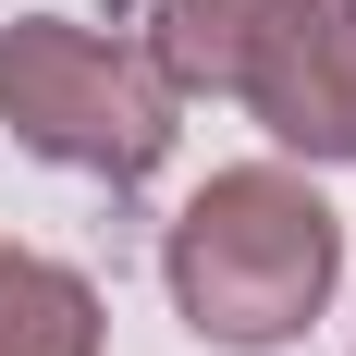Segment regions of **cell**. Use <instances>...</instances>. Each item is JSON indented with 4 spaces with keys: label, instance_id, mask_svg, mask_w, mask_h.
I'll list each match as a JSON object with an SVG mask.
<instances>
[{
    "label": "cell",
    "instance_id": "obj_2",
    "mask_svg": "<svg viewBox=\"0 0 356 356\" xmlns=\"http://www.w3.org/2000/svg\"><path fill=\"white\" fill-rule=\"evenodd\" d=\"M0 123L49 160V172H86V184H147L172 160V86L147 74V49L99 25H62V13H25L0 25Z\"/></svg>",
    "mask_w": 356,
    "mask_h": 356
},
{
    "label": "cell",
    "instance_id": "obj_3",
    "mask_svg": "<svg viewBox=\"0 0 356 356\" xmlns=\"http://www.w3.org/2000/svg\"><path fill=\"white\" fill-rule=\"evenodd\" d=\"M234 99L270 123V147H295L307 172L320 160H356V13L344 0H270Z\"/></svg>",
    "mask_w": 356,
    "mask_h": 356
},
{
    "label": "cell",
    "instance_id": "obj_5",
    "mask_svg": "<svg viewBox=\"0 0 356 356\" xmlns=\"http://www.w3.org/2000/svg\"><path fill=\"white\" fill-rule=\"evenodd\" d=\"M136 25H147V74H160L172 99H234L270 0H147Z\"/></svg>",
    "mask_w": 356,
    "mask_h": 356
},
{
    "label": "cell",
    "instance_id": "obj_1",
    "mask_svg": "<svg viewBox=\"0 0 356 356\" xmlns=\"http://www.w3.org/2000/svg\"><path fill=\"white\" fill-rule=\"evenodd\" d=\"M160 283H172L184 332L221 356H270L332 307L344 283V221L307 172L283 160H246V172H209L160 234Z\"/></svg>",
    "mask_w": 356,
    "mask_h": 356
},
{
    "label": "cell",
    "instance_id": "obj_4",
    "mask_svg": "<svg viewBox=\"0 0 356 356\" xmlns=\"http://www.w3.org/2000/svg\"><path fill=\"white\" fill-rule=\"evenodd\" d=\"M99 344H111V307L74 258L0 246V356H99Z\"/></svg>",
    "mask_w": 356,
    "mask_h": 356
},
{
    "label": "cell",
    "instance_id": "obj_6",
    "mask_svg": "<svg viewBox=\"0 0 356 356\" xmlns=\"http://www.w3.org/2000/svg\"><path fill=\"white\" fill-rule=\"evenodd\" d=\"M344 13H356V0H344Z\"/></svg>",
    "mask_w": 356,
    "mask_h": 356
}]
</instances>
